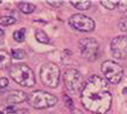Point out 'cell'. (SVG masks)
<instances>
[{
	"label": "cell",
	"instance_id": "obj_1",
	"mask_svg": "<svg viewBox=\"0 0 127 114\" xmlns=\"http://www.w3.org/2000/svg\"><path fill=\"white\" fill-rule=\"evenodd\" d=\"M80 99L83 107L95 114L107 113L111 108L113 100L107 82L95 75L85 82Z\"/></svg>",
	"mask_w": 127,
	"mask_h": 114
},
{
	"label": "cell",
	"instance_id": "obj_2",
	"mask_svg": "<svg viewBox=\"0 0 127 114\" xmlns=\"http://www.w3.org/2000/svg\"><path fill=\"white\" fill-rule=\"evenodd\" d=\"M9 75L14 82L23 87H31L36 84L33 70L25 63H18L11 66Z\"/></svg>",
	"mask_w": 127,
	"mask_h": 114
},
{
	"label": "cell",
	"instance_id": "obj_3",
	"mask_svg": "<svg viewBox=\"0 0 127 114\" xmlns=\"http://www.w3.org/2000/svg\"><path fill=\"white\" fill-rule=\"evenodd\" d=\"M27 102L34 109L43 110L54 107L58 102V98L47 91L37 90L28 95Z\"/></svg>",
	"mask_w": 127,
	"mask_h": 114
},
{
	"label": "cell",
	"instance_id": "obj_4",
	"mask_svg": "<svg viewBox=\"0 0 127 114\" xmlns=\"http://www.w3.org/2000/svg\"><path fill=\"white\" fill-rule=\"evenodd\" d=\"M41 82L50 88H56L59 85L60 78V68L54 62L43 64L40 71Z\"/></svg>",
	"mask_w": 127,
	"mask_h": 114
},
{
	"label": "cell",
	"instance_id": "obj_5",
	"mask_svg": "<svg viewBox=\"0 0 127 114\" xmlns=\"http://www.w3.org/2000/svg\"><path fill=\"white\" fill-rule=\"evenodd\" d=\"M63 82L68 91L72 94H81L85 85L82 75L75 68H68L65 71Z\"/></svg>",
	"mask_w": 127,
	"mask_h": 114
},
{
	"label": "cell",
	"instance_id": "obj_6",
	"mask_svg": "<svg viewBox=\"0 0 127 114\" xmlns=\"http://www.w3.org/2000/svg\"><path fill=\"white\" fill-rule=\"evenodd\" d=\"M101 72L107 79V81L112 85L119 84L123 77V68L117 62L113 60H105L101 64Z\"/></svg>",
	"mask_w": 127,
	"mask_h": 114
},
{
	"label": "cell",
	"instance_id": "obj_7",
	"mask_svg": "<svg viewBox=\"0 0 127 114\" xmlns=\"http://www.w3.org/2000/svg\"><path fill=\"white\" fill-rule=\"evenodd\" d=\"M78 50L84 59L88 62H94L98 57L99 44L95 38H82L78 42Z\"/></svg>",
	"mask_w": 127,
	"mask_h": 114
},
{
	"label": "cell",
	"instance_id": "obj_8",
	"mask_svg": "<svg viewBox=\"0 0 127 114\" xmlns=\"http://www.w3.org/2000/svg\"><path fill=\"white\" fill-rule=\"evenodd\" d=\"M68 25L78 31L89 33L95 28V22L91 18L84 14H74L68 19Z\"/></svg>",
	"mask_w": 127,
	"mask_h": 114
},
{
	"label": "cell",
	"instance_id": "obj_9",
	"mask_svg": "<svg viewBox=\"0 0 127 114\" xmlns=\"http://www.w3.org/2000/svg\"><path fill=\"white\" fill-rule=\"evenodd\" d=\"M110 50L115 59H126L127 57V36L120 35L114 37L110 43Z\"/></svg>",
	"mask_w": 127,
	"mask_h": 114
},
{
	"label": "cell",
	"instance_id": "obj_10",
	"mask_svg": "<svg viewBox=\"0 0 127 114\" xmlns=\"http://www.w3.org/2000/svg\"><path fill=\"white\" fill-rule=\"evenodd\" d=\"M28 94L20 90H11L7 92L5 101L9 104H18L28 99Z\"/></svg>",
	"mask_w": 127,
	"mask_h": 114
},
{
	"label": "cell",
	"instance_id": "obj_11",
	"mask_svg": "<svg viewBox=\"0 0 127 114\" xmlns=\"http://www.w3.org/2000/svg\"><path fill=\"white\" fill-rule=\"evenodd\" d=\"M11 65V56L8 51L0 50V70L7 69Z\"/></svg>",
	"mask_w": 127,
	"mask_h": 114
},
{
	"label": "cell",
	"instance_id": "obj_12",
	"mask_svg": "<svg viewBox=\"0 0 127 114\" xmlns=\"http://www.w3.org/2000/svg\"><path fill=\"white\" fill-rule=\"evenodd\" d=\"M18 9L24 14H31L36 9V6L32 3H29L27 2H20L18 4Z\"/></svg>",
	"mask_w": 127,
	"mask_h": 114
},
{
	"label": "cell",
	"instance_id": "obj_13",
	"mask_svg": "<svg viewBox=\"0 0 127 114\" xmlns=\"http://www.w3.org/2000/svg\"><path fill=\"white\" fill-rule=\"evenodd\" d=\"M70 4L72 5L76 9L80 11H86L91 8V1H70Z\"/></svg>",
	"mask_w": 127,
	"mask_h": 114
},
{
	"label": "cell",
	"instance_id": "obj_14",
	"mask_svg": "<svg viewBox=\"0 0 127 114\" xmlns=\"http://www.w3.org/2000/svg\"><path fill=\"white\" fill-rule=\"evenodd\" d=\"M35 37L37 40L41 43L47 44L50 42V39L47 36V34L46 33L45 31L40 29H37L35 32Z\"/></svg>",
	"mask_w": 127,
	"mask_h": 114
},
{
	"label": "cell",
	"instance_id": "obj_15",
	"mask_svg": "<svg viewBox=\"0 0 127 114\" xmlns=\"http://www.w3.org/2000/svg\"><path fill=\"white\" fill-rule=\"evenodd\" d=\"M25 33H26V29L21 28L18 30H15L13 33V38L16 42L22 43L25 40Z\"/></svg>",
	"mask_w": 127,
	"mask_h": 114
},
{
	"label": "cell",
	"instance_id": "obj_16",
	"mask_svg": "<svg viewBox=\"0 0 127 114\" xmlns=\"http://www.w3.org/2000/svg\"><path fill=\"white\" fill-rule=\"evenodd\" d=\"M16 19L11 16H2L0 18V25L1 26H9L15 24Z\"/></svg>",
	"mask_w": 127,
	"mask_h": 114
},
{
	"label": "cell",
	"instance_id": "obj_17",
	"mask_svg": "<svg viewBox=\"0 0 127 114\" xmlns=\"http://www.w3.org/2000/svg\"><path fill=\"white\" fill-rule=\"evenodd\" d=\"M11 57H13V58L15 59H24L25 57L26 53L23 50L16 49V50H11Z\"/></svg>",
	"mask_w": 127,
	"mask_h": 114
},
{
	"label": "cell",
	"instance_id": "obj_18",
	"mask_svg": "<svg viewBox=\"0 0 127 114\" xmlns=\"http://www.w3.org/2000/svg\"><path fill=\"white\" fill-rule=\"evenodd\" d=\"M100 3L103 7L108 10H113L116 7H117L118 1H107V0H103V1H100Z\"/></svg>",
	"mask_w": 127,
	"mask_h": 114
},
{
	"label": "cell",
	"instance_id": "obj_19",
	"mask_svg": "<svg viewBox=\"0 0 127 114\" xmlns=\"http://www.w3.org/2000/svg\"><path fill=\"white\" fill-rule=\"evenodd\" d=\"M7 114H30L28 110L26 109H21V110H18L13 107H9L7 108Z\"/></svg>",
	"mask_w": 127,
	"mask_h": 114
},
{
	"label": "cell",
	"instance_id": "obj_20",
	"mask_svg": "<svg viewBox=\"0 0 127 114\" xmlns=\"http://www.w3.org/2000/svg\"><path fill=\"white\" fill-rule=\"evenodd\" d=\"M117 8L120 12L124 13L127 11V1L122 0V1H118Z\"/></svg>",
	"mask_w": 127,
	"mask_h": 114
},
{
	"label": "cell",
	"instance_id": "obj_21",
	"mask_svg": "<svg viewBox=\"0 0 127 114\" xmlns=\"http://www.w3.org/2000/svg\"><path fill=\"white\" fill-rule=\"evenodd\" d=\"M47 4H49L50 6L54 8H60L63 4V1H60V0H55V1H47L46 2Z\"/></svg>",
	"mask_w": 127,
	"mask_h": 114
},
{
	"label": "cell",
	"instance_id": "obj_22",
	"mask_svg": "<svg viewBox=\"0 0 127 114\" xmlns=\"http://www.w3.org/2000/svg\"><path fill=\"white\" fill-rule=\"evenodd\" d=\"M8 78L2 77V78H0V88H5L8 86Z\"/></svg>",
	"mask_w": 127,
	"mask_h": 114
},
{
	"label": "cell",
	"instance_id": "obj_23",
	"mask_svg": "<svg viewBox=\"0 0 127 114\" xmlns=\"http://www.w3.org/2000/svg\"><path fill=\"white\" fill-rule=\"evenodd\" d=\"M118 27L121 31H127V21H121L119 23Z\"/></svg>",
	"mask_w": 127,
	"mask_h": 114
},
{
	"label": "cell",
	"instance_id": "obj_24",
	"mask_svg": "<svg viewBox=\"0 0 127 114\" xmlns=\"http://www.w3.org/2000/svg\"><path fill=\"white\" fill-rule=\"evenodd\" d=\"M71 111H72V114H83V113L82 111L78 110V109H76V108H75V107Z\"/></svg>",
	"mask_w": 127,
	"mask_h": 114
},
{
	"label": "cell",
	"instance_id": "obj_25",
	"mask_svg": "<svg viewBox=\"0 0 127 114\" xmlns=\"http://www.w3.org/2000/svg\"><path fill=\"white\" fill-rule=\"evenodd\" d=\"M4 31L1 29V28H0V37H2V36H4Z\"/></svg>",
	"mask_w": 127,
	"mask_h": 114
},
{
	"label": "cell",
	"instance_id": "obj_26",
	"mask_svg": "<svg viewBox=\"0 0 127 114\" xmlns=\"http://www.w3.org/2000/svg\"><path fill=\"white\" fill-rule=\"evenodd\" d=\"M124 90H125V92H126V94H127V88H126Z\"/></svg>",
	"mask_w": 127,
	"mask_h": 114
},
{
	"label": "cell",
	"instance_id": "obj_27",
	"mask_svg": "<svg viewBox=\"0 0 127 114\" xmlns=\"http://www.w3.org/2000/svg\"><path fill=\"white\" fill-rule=\"evenodd\" d=\"M0 114H4V113H2V111H0Z\"/></svg>",
	"mask_w": 127,
	"mask_h": 114
}]
</instances>
